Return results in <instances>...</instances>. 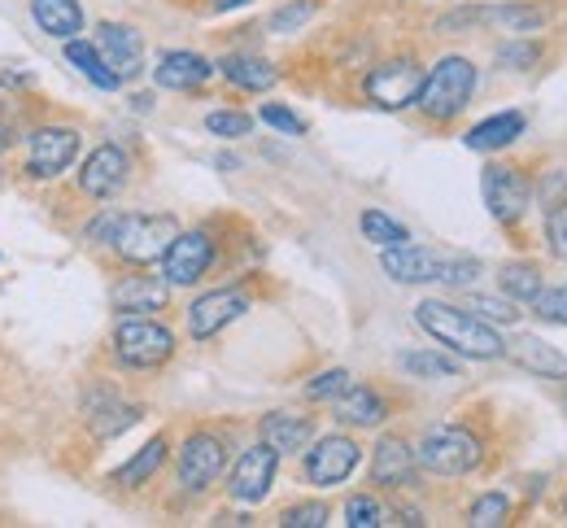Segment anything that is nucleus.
I'll use <instances>...</instances> for the list:
<instances>
[{"instance_id":"c85d7f7f","label":"nucleus","mask_w":567,"mask_h":528,"mask_svg":"<svg viewBox=\"0 0 567 528\" xmlns=\"http://www.w3.org/2000/svg\"><path fill=\"white\" fill-rule=\"evenodd\" d=\"M166 437H153V442H144L141 451L132 454V463H123L118 472H114V485H123V489H141L144 480L166 463Z\"/></svg>"},{"instance_id":"ea45409f","label":"nucleus","mask_w":567,"mask_h":528,"mask_svg":"<svg viewBox=\"0 0 567 528\" xmlns=\"http://www.w3.org/2000/svg\"><path fill=\"white\" fill-rule=\"evenodd\" d=\"M533 314L542 323H567V289H542L533 302Z\"/></svg>"},{"instance_id":"c9c22d12","label":"nucleus","mask_w":567,"mask_h":528,"mask_svg":"<svg viewBox=\"0 0 567 528\" xmlns=\"http://www.w3.org/2000/svg\"><path fill=\"white\" fill-rule=\"evenodd\" d=\"M350 384H354V376H350L346 367H332V372H323V376H315L306 384V397H310V402H332V397H341Z\"/></svg>"},{"instance_id":"7ed1b4c3","label":"nucleus","mask_w":567,"mask_h":528,"mask_svg":"<svg viewBox=\"0 0 567 528\" xmlns=\"http://www.w3.org/2000/svg\"><path fill=\"white\" fill-rule=\"evenodd\" d=\"M472 92H476V66L467 58L450 53V58H441L424 75V87H420V101L415 105H420V114L432 118V123H450V118H458L467 110Z\"/></svg>"},{"instance_id":"473e14b6","label":"nucleus","mask_w":567,"mask_h":528,"mask_svg":"<svg viewBox=\"0 0 567 528\" xmlns=\"http://www.w3.org/2000/svg\"><path fill=\"white\" fill-rule=\"evenodd\" d=\"M206 132L218 141H240L254 132V118L245 110H214V114H206Z\"/></svg>"},{"instance_id":"1a4fd4ad","label":"nucleus","mask_w":567,"mask_h":528,"mask_svg":"<svg viewBox=\"0 0 567 528\" xmlns=\"http://www.w3.org/2000/svg\"><path fill=\"white\" fill-rule=\"evenodd\" d=\"M358 458H362V446H358L354 437H346V433H328V437H319L310 451H306V480L315 485V489H332V485H346L350 476H354Z\"/></svg>"},{"instance_id":"4468645a","label":"nucleus","mask_w":567,"mask_h":528,"mask_svg":"<svg viewBox=\"0 0 567 528\" xmlns=\"http://www.w3.org/2000/svg\"><path fill=\"white\" fill-rule=\"evenodd\" d=\"M245 310H249V298L240 289H214V293L188 306V337L193 341H210L227 323H236Z\"/></svg>"},{"instance_id":"4c0bfd02","label":"nucleus","mask_w":567,"mask_h":528,"mask_svg":"<svg viewBox=\"0 0 567 528\" xmlns=\"http://www.w3.org/2000/svg\"><path fill=\"white\" fill-rule=\"evenodd\" d=\"M546 249L567 262V201L546 210Z\"/></svg>"},{"instance_id":"58836bf2","label":"nucleus","mask_w":567,"mask_h":528,"mask_svg":"<svg viewBox=\"0 0 567 528\" xmlns=\"http://www.w3.org/2000/svg\"><path fill=\"white\" fill-rule=\"evenodd\" d=\"M284 528H323L328 525V507L323 503H297L280 516Z\"/></svg>"},{"instance_id":"4be33fe9","label":"nucleus","mask_w":567,"mask_h":528,"mask_svg":"<svg viewBox=\"0 0 567 528\" xmlns=\"http://www.w3.org/2000/svg\"><path fill=\"white\" fill-rule=\"evenodd\" d=\"M258 433H262V442L271 451L297 454L315 442V420L310 415H292V411H271V415H262Z\"/></svg>"},{"instance_id":"ddd939ff","label":"nucleus","mask_w":567,"mask_h":528,"mask_svg":"<svg viewBox=\"0 0 567 528\" xmlns=\"http://www.w3.org/2000/svg\"><path fill=\"white\" fill-rule=\"evenodd\" d=\"M79 153V132L74 127H40L27 141V175L31 179H58Z\"/></svg>"},{"instance_id":"e433bc0d","label":"nucleus","mask_w":567,"mask_h":528,"mask_svg":"<svg viewBox=\"0 0 567 528\" xmlns=\"http://www.w3.org/2000/svg\"><path fill=\"white\" fill-rule=\"evenodd\" d=\"M258 118H262L267 127H276L280 136H306V118H297L288 105H276V101H267V105L258 110Z\"/></svg>"},{"instance_id":"cd10ccee","label":"nucleus","mask_w":567,"mask_h":528,"mask_svg":"<svg viewBox=\"0 0 567 528\" xmlns=\"http://www.w3.org/2000/svg\"><path fill=\"white\" fill-rule=\"evenodd\" d=\"M66 62H71L74 71L87 79V83H96V87H105V92H114V87L123 83V79L105 66L101 49H96V44H83L79 35H74V40H66Z\"/></svg>"},{"instance_id":"f03ea898","label":"nucleus","mask_w":567,"mask_h":528,"mask_svg":"<svg viewBox=\"0 0 567 528\" xmlns=\"http://www.w3.org/2000/svg\"><path fill=\"white\" fill-rule=\"evenodd\" d=\"M380 267L393 284H450V289H467L481 276V258L467 253H436L420 245H398L380 253Z\"/></svg>"},{"instance_id":"49530a36","label":"nucleus","mask_w":567,"mask_h":528,"mask_svg":"<svg viewBox=\"0 0 567 528\" xmlns=\"http://www.w3.org/2000/svg\"><path fill=\"white\" fill-rule=\"evenodd\" d=\"M564 516H567V498H564Z\"/></svg>"},{"instance_id":"dca6fc26","label":"nucleus","mask_w":567,"mask_h":528,"mask_svg":"<svg viewBox=\"0 0 567 528\" xmlns=\"http://www.w3.org/2000/svg\"><path fill=\"white\" fill-rule=\"evenodd\" d=\"M127 170H132L127 153L118 149V145H101V149H92L87 157H83V170H79V188H83L87 197L105 201V197H114V193L127 184Z\"/></svg>"},{"instance_id":"5701e85b","label":"nucleus","mask_w":567,"mask_h":528,"mask_svg":"<svg viewBox=\"0 0 567 528\" xmlns=\"http://www.w3.org/2000/svg\"><path fill=\"white\" fill-rule=\"evenodd\" d=\"M519 136H524V114L502 110V114L481 118V123L463 136V145H467V149H476V153H497V149H511Z\"/></svg>"},{"instance_id":"6ab92c4d","label":"nucleus","mask_w":567,"mask_h":528,"mask_svg":"<svg viewBox=\"0 0 567 528\" xmlns=\"http://www.w3.org/2000/svg\"><path fill=\"white\" fill-rule=\"evenodd\" d=\"M110 302L118 314H153V310H166L171 284H166V276H127L114 284Z\"/></svg>"},{"instance_id":"393cba45","label":"nucleus","mask_w":567,"mask_h":528,"mask_svg":"<svg viewBox=\"0 0 567 528\" xmlns=\"http://www.w3.org/2000/svg\"><path fill=\"white\" fill-rule=\"evenodd\" d=\"M214 71H223L227 83H236V87H245V92H267V87L276 83V66L262 62V58H249V53H227Z\"/></svg>"},{"instance_id":"6e6552de","label":"nucleus","mask_w":567,"mask_h":528,"mask_svg":"<svg viewBox=\"0 0 567 528\" xmlns=\"http://www.w3.org/2000/svg\"><path fill=\"white\" fill-rule=\"evenodd\" d=\"M481 193H485V206H489V215H494L497 224H519V219L528 215L533 197H537L533 179H528L519 166H506V162L485 166Z\"/></svg>"},{"instance_id":"2eb2a0df","label":"nucleus","mask_w":567,"mask_h":528,"mask_svg":"<svg viewBox=\"0 0 567 528\" xmlns=\"http://www.w3.org/2000/svg\"><path fill=\"white\" fill-rule=\"evenodd\" d=\"M96 49H101L105 66L123 79V83L144 71V40L141 31L127 27V22H101L96 27Z\"/></svg>"},{"instance_id":"72a5a7b5","label":"nucleus","mask_w":567,"mask_h":528,"mask_svg":"<svg viewBox=\"0 0 567 528\" xmlns=\"http://www.w3.org/2000/svg\"><path fill=\"white\" fill-rule=\"evenodd\" d=\"M346 525L350 528H375V525H389V511L380 507L375 494H354L346 503Z\"/></svg>"},{"instance_id":"a211bd4d","label":"nucleus","mask_w":567,"mask_h":528,"mask_svg":"<svg viewBox=\"0 0 567 528\" xmlns=\"http://www.w3.org/2000/svg\"><path fill=\"white\" fill-rule=\"evenodd\" d=\"M506 359L519 367V372H533L542 380H567V354H559L555 345H546L542 337L533 332H515L506 341Z\"/></svg>"},{"instance_id":"f257e3e1","label":"nucleus","mask_w":567,"mask_h":528,"mask_svg":"<svg viewBox=\"0 0 567 528\" xmlns=\"http://www.w3.org/2000/svg\"><path fill=\"white\" fill-rule=\"evenodd\" d=\"M415 323L424 328L436 345H445L450 354H463V359H476V363H494V359H506V341L489 319H481L476 310L454 302H427L415 306Z\"/></svg>"},{"instance_id":"0eeeda50","label":"nucleus","mask_w":567,"mask_h":528,"mask_svg":"<svg viewBox=\"0 0 567 528\" xmlns=\"http://www.w3.org/2000/svg\"><path fill=\"white\" fill-rule=\"evenodd\" d=\"M420 87H424V66H420L415 58L380 62V66H371L367 79H362L367 101H371L375 110H389V114L415 105V101H420Z\"/></svg>"},{"instance_id":"f704fd0d","label":"nucleus","mask_w":567,"mask_h":528,"mask_svg":"<svg viewBox=\"0 0 567 528\" xmlns=\"http://www.w3.org/2000/svg\"><path fill=\"white\" fill-rule=\"evenodd\" d=\"M315 13H319V0H292V4H284V9L271 13V22H267V27H271L276 35H292V31H301Z\"/></svg>"},{"instance_id":"c756f323","label":"nucleus","mask_w":567,"mask_h":528,"mask_svg":"<svg viewBox=\"0 0 567 528\" xmlns=\"http://www.w3.org/2000/svg\"><path fill=\"white\" fill-rule=\"evenodd\" d=\"M398 367L415 380H458L463 376L458 359H450V354H441V350H411V354L398 359Z\"/></svg>"},{"instance_id":"39448f33","label":"nucleus","mask_w":567,"mask_h":528,"mask_svg":"<svg viewBox=\"0 0 567 528\" xmlns=\"http://www.w3.org/2000/svg\"><path fill=\"white\" fill-rule=\"evenodd\" d=\"M175 236H179L175 215H118L110 231V249L132 267H153L166 258Z\"/></svg>"},{"instance_id":"a18cd8bd","label":"nucleus","mask_w":567,"mask_h":528,"mask_svg":"<svg viewBox=\"0 0 567 528\" xmlns=\"http://www.w3.org/2000/svg\"><path fill=\"white\" fill-rule=\"evenodd\" d=\"M564 411H567V393H564Z\"/></svg>"},{"instance_id":"9b49d317","label":"nucleus","mask_w":567,"mask_h":528,"mask_svg":"<svg viewBox=\"0 0 567 528\" xmlns=\"http://www.w3.org/2000/svg\"><path fill=\"white\" fill-rule=\"evenodd\" d=\"M276 472H280V451H271L267 442H258V446H249V451L236 458V467H231V476H227V494H231L236 503L254 507V503H262V498L271 494Z\"/></svg>"},{"instance_id":"f8f14e48","label":"nucleus","mask_w":567,"mask_h":528,"mask_svg":"<svg viewBox=\"0 0 567 528\" xmlns=\"http://www.w3.org/2000/svg\"><path fill=\"white\" fill-rule=\"evenodd\" d=\"M227 467V446L214 433H193L179 446V485L188 494H206Z\"/></svg>"},{"instance_id":"423d86ee","label":"nucleus","mask_w":567,"mask_h":528,"mask_svg":"<svg viewBox=\"0 0 567 528\" xmlns=\"http://www.w3.org/2000/svg\"><path fill=\"white\" fill-rule=\"evenodd\" d=\"M114 354L123 367H136V372H153L162 363H171L175 354V332L157 319H144V314H123L118 328H114Z\"/></svg>"},{"instance_id":"b1692460","label":"nucleus","mask_w":567,"mask_h":528,"mask_svg":"<svg viewBox=\"0 0 567 528\" xmlns=\"http://www.w3.org/2000/svg\"><path fill=\"white\" fill-rule=\"evenodd\" d=\"M31 18L53 40H74L83 31V4L79 0H31Z\"/></svg>"},{"instance_id":"7c9ffc66","label":"nucleus","mask_w":567,"mask_h":528,"mask_svg":"<svg viewBox=\"0 0 567 528\" xmlns=\"http://www.w3.org/2000/svg\"><path fill=\"white\" fill-rule=\"evenodd\" d=\"M362 236L371 240V245H380V249H398V245H411V231L398 224V219H389L384 210H362Z\"/></svg>"},{"instance_id":"a19ab883","label":"nucleus","mask_w":567,"mask_h":528,"mask_svg":"<svg viewBox=\"0 0 567 528\" xmlns=\"http://www.w3.org/2000/svg\"><path fill=\"white\" fill-rule=\"evenodd\" d=\"M537 58H542L537 44H502V49H497V66H502V71H528Z\"/></svg>"},{"instance_id":"20e7f679","label":"nucleus","mask_w":567,"mask_h":528,"mask_svg":"<svg viewBox=\"0 0 567 528\" xmlns=\"http://www.w3.org/2000/svg\"><path fill=\"white\" fill-rule=\"evenodd\" d=\"M415 458L432 476H467L485 463V442L463 424H436L420 437Z\"/></svg>"},{"instance_id":"bb28decb","label":"nucleus","mask_w":567,"mask_h":528,"mask_svg":"<svg viewBox=\"0 0 567 528\" xmlns=\"http://www.w3.org/2000/svg\"><path fill=\"white\" fill-rule=\"evenodd\" d=\"M497 284H502V293L515 306H533L537 293L546 289V276H542L537 262H506V267L497 271Z\"/></svg>"},{"instance_id":"2f4dec72","label":"nucleus","mask_w":567,"mask_h":528,"mask_svg":"<svg viewBox=\"0 0 567 528\" xmlns=\"http://www.w3.org/2000/svg\"><path fill=\"white\" fill-rule=\"evenodd\" d=\"M511 520V498L506 494H497V489H489V494H481L476 503H472V511H467V525L472 528H497Z\"/></svg>"},{"instance_id":"37998d69","label":"nucleus","mask_w":567,"mask_h":528,"mask_svg":"<svg viewBox=\"0 0 567 528\" xmlns=\"http://www.w3.org/2000/svg\"><path fill=\"white\" fill-rule=\"evenodd\" d=\"M240 4H249V0H214V13H231V9H240Z\"/></svg>"},{"instance_id":"c03bdc74","label":"nucleus","mask_w":567,"mask_h":528,"mask_svg":"<svg viewBox=\"0 0 567 528\" xmlns=\"http://www.w3.org/2000/svg\"><path fill=\"white\" fill-rule=\"evenodd\" d=\"M9 136H13V132H9V127H0V153L9 149Z\"/></svg>"},{"instance_id":"79ce46f5","label":"nucleus","mask_w":567,"mask_h":528,"mask_svg":"<svg viewBox=\"0 0 567 528\" xmlns=\"http://www.w3.org/2000/svg\"><path fill=\"white\" fill-rule=\"evenodd\" d=\"M467 310H476V314H481V319H489L494 328L497 323H515V319H519V310H515L511 298H506V302H502V298H472Z\"/></svg>"},{"instance_id":"412c9836","label":"nucleus","mask_w":567,"mask_h":528,"mask_svg":"<svg viewBox=\"0 0 567 528\" xmlns=\"http://www.w3.org/2000/svg\"><path fill=\"white\" fill-rule=\"evenodd\" d=\"M332 415L350 428H380L389 420V402L371 384H350L341 397H332Z\"/></svg>"},{"instance_id":"f3484780","label":"nucleus","mask_w":567,"mask_h":528,"mask_svg":"<svg viewBox=\"0 0 567 528\" xmlns=\"http://www.w3.org/2000/svg\"><path fill=\"white\" fill-rule=\"evenodd\" d=\"M415 472H420V458L411 451V442H402V437H380L375 442V451H371V485L406 489V485H415Z\"/></svg>"},{"instance_id":"aec40b11","label":"nucleus","mask_w":567,"mask_h":528,"mask_svg":"<svg viewBox=\"0 0 567 528\" xmlns=\"http://www.w3.org/2000/svg\"><path fill=\"white\" fill-rule=\"evenodd\" d=\"M210 75H214V62H206L202 53H188V49H171L153 66L157 87H171V92H197Z\"/></svg>"},{"instance_id":"9d476101","label":"nucleus","mask_w":567,"mask_h":528,"mask_svg":"<svg viewBox=\"0 0 567 528\" xmlns=\"http://www.w3.org/2000/svg\"><path fill=\"white\" fill-rule=\"evenodd\" d=\"M214 236L210 231H179L175 240H171V249H166V258H162V276H166V284L171 289H188V284H197L206 271L214 267Z\"/></svg>"},{"instance_id":"a878e982","label":"nucleus","mask_w":567,"mask_h":528,"mask_svg":"<svg viewBox=\"0 0 567 528\" xmlns=\"http://www.w3.org/2000/svg\"><path fill=\"white\" fill-rule=\"evenodd\" d=\"M136 420H141V406H127V402H118L114 393H105L96 406L87 402V424H92L96 437H118V433H127Z\"/></svg>"}]
</instances>
